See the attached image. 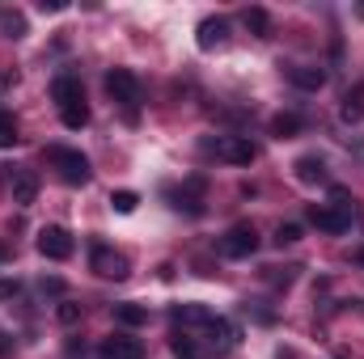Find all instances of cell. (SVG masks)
I'll return each instance as SVG.
<instances>
[{"mask_svg":"<svg viewBox=\"0 0 364 359\" xmlns=\"http://www.w3.org/2000/svg\"><path fill=\"white\" fill-rule=\"evenodd\" d=\"M106 93L127 110V118L136 123V106H140V81H136V72L132 68H110L106 72Z\"/></svg>","mask_w":364,"mask_h":359,"instance_id":"cell-1","label":"cell"},{"mask_svg":"<svg viewBox=\"0 0 364 359\" xmlns=\"http://www.w3.org/2000/svg\"><path fill=\"white\" fill-rule=\"evenodd\" d=\"M47 161L60 170V178L68 182V186H85L90 182V161L77 148H47Z\"/></svg>","mask_w":364,"mask_h":359,"instance_id":"cell-2","label":"cell"},{"mask_svg":"<svg viewBox=\"0 0 364 359\" xmlns=\"http://www.w3.org/2000/svg\"><path fill=\"white\" fill-rule=\"evenodd\" d=\"M208 153H216V157L229 161V165H250V161H255V144H250L246 136H216V140L208 144Z\"/></svg>","mask_w":364,"mask_h":359,"instance_id":"cell-3","label":"cell"},{"mask_svg":"<svg viewBox=\"0 0 364 359\" xmlns=\"http://www.w3.org/2000/svg\"><path fill=\"white\" fill-rule=\"evenodd\" d=\"M38 254L51 258V263H68V258H73V237H68V228H60V224L38 228Z\"/></svg>","mask_w":364,"mask_h":359,"instance_id":"cell-4","label":"cell"},{"mask_svg":"<svg viewBox=\"0 0 364 359\" xmlns=\"http://www.w3.org/2000/svg\"><path fill=\"white\" fill-rule=\"evenodd\" d=\"M255 250H259L255 224H233V228L220 237V254H225V258H250Z\"/></svg>","mask_w":364,"mask_h":359,"instance_id":"cell-5","label":"cell"},{"mask_svg":"<svg viewBox=\"0 0 364 359\" xmlns=\"http://www.w3.org/2000/svg\"><path fill=\"white\" fill-rule=\"evenodd\" d=\"M203 334H208V355H225V351H233V347L242 343L237 326L225 321V317H212V321L203 326Z\"/></svg>","mask_w":364,"mask_h":359,"instance_id":"cell-6","label":"cell"},{"mask_svg":"<svg viewBox=\"0 0 364 359\" xmlns=\"http://www.w3.org/2000/svg\"><path fill=\"white\" fill-rule=\"evenodd\" d=\"M90 267L102 275V279H127L132 275V263L119 254V250H110V245H97L90 254Z\"/></svg>","mask_w":364,"mask_h":359,"instance_id":"cell-7","label":"cell"},{"mask_svg":"<svg viewBox=\"0 0 364 359\" xmlns=\"http://www.w3.org/2000/svg\"><path fill=\"white\" fill-rule=\"evenodd\" d=\"M97 359H144V343L127 338V334H110V338H102Z\"/></svg>","mask_w":364,"mask_h":359,"instance_id":"cell-8","label":"cell"},{"mask_svg":"<svg viewBox=\"0 0 364 359\" xmlns=\"http://www.w3.org/2000/svg\"><path fill=\"white\" fill-rule=\"evenodd\" d=\"M309 224L318 228V233H348V224H352V216L343 211V207H309Z\"/></svg>","mask_w":364,"mask_h":359,"instance_id":"cell-9","label":"cell"},{"mask_svg":"<svg viewBox=\"0 0 364 359\" xmlns=\"http://www.w3.org/2000/svg\"><path fill=\"white\" fill-rule=\"evenodd\" d=\"M195 43H199L203 51L225 47V43H229V21H225V17H203L199 30H195Z\"/></svg>","mask_w":364,"mask_h":359,"instance_id":"cell-10","label":"cell"},{"mask_svg":"<svg viewBox=\"0 0 364 359\" xmlns=\"http://www.w3.org/2000/svg\"><path fill=\"white\" fill-rule=\"evenodd\" d=\"M34 199H38V174L34 170H13V203L30 207Z\"/></svg>","mask_w":364,"mask_h":359,"instance_id":"cell-11","label":"cell"},{"mask_svg":"<svg viewBox=\"0 0 364 359\" xmlns=\"http://www.w3.org/2000/svg\"><path fill=\"white\" fill-rule=\"evenodd\" d=\"M288 81L305 93H318L326 85V72H322V68H309V64H296V68H288Z\"/></svg>","mask_w":364,"mask_h":359,"instance_id":"cell-12","label":"cell"},{"mask_svg":"<svg viewBox=\"0 0 364 359\" xmlns=\"http://www.w3.org/2000/svg\"><path fill=\"white\" fill-rule=\"evenodd\" d=\"M51 97H55V106H73V101H85V89H81L77 77H55L51 81Z\"/></svg>","mask_w":364,"mask_h":359,"instance_id":"cell-13","label":"cell"},{"mask_svg":"<svg viewBox=\"0 0 364 359\" xmlns=\"http://www.w3.org/2000/svg\"><path fill=\"white\" fill-rule=\"evenodd\" d=\"M170 351L178 359H208V347H203L195 334H186V330H178V334L170 338Z\"/></svg>","mask_w":364,"mask_h":359,"instance_id":"cell-14","label":"cell"},{"mask_svg":"<svg viewBox=\"0 0 364 359\" xmlns=\"http://www.w3.org/2000/svg\"><path fill=\"white\" fill-rule=\"evenodd\" d=\"M199 190H203V182L195 178V182H186V190H170V199H174V207H186L191 216H199L203 211V203H199Z\"/></svg>","mask_w":364,"mask_h":359,"instance_id":"cell-15","label":"cell"},{"mask_svg":"<svg viewBox=\"0 0 364 359\" xmlns=\"http://www.w3.org/2000/svg\"><path fill=\"white\" fill-rule=\"evenodd\" d=\"M292 170H296V182H305V186H314V182H326V165H322L318 157H301Z\"/></svg>","mask_w":364,"mask_h":359,"instance_id":"cell-16","label":"cell"},{"mask_svg":"<svg viewBox=\"0 0 364 359\" xmlns=\"http://www.w3.org/2000/svg\"><path fill=\"white\" fill-rule=\"evenodd\" d=\"M242 26H246L255 38H267V34H272V17H267V9H246V13H242Z\"/></svg>","mask_w":364,"mask_h":359,"instance_id":"cell-17","label":"cell"},{"mask_svg":"<svg viewBox=\"0 0 364 359\" xmlns=\"http://www.w3.org/2000/svg\"><path fill=\"white\" fill-rule=\"evenodd\" d=\"M60 118H64V127H68V131H81V127L90 123V106H85V101H73V106H60Z\"/></svg>","mask_w":364,"mask_h":359,"instance_id":"cell-18","label":"cell"},{"mask_svg":"<svg viewBox=\"0 0 364 359\" xmlns=\"http://www.w3.org/2000/svg\"><path fill=\"white\" fill-rule=\"evenodd\" d=\"M174 317H178L182 326H208V321H212V313H208L203 304H178Z\"/></svg>","mask_w":364,"mask_h":359,"instance_id":"cell-19","label":"cell"},{"mask_svg":"<svg viewBox=\"0 0 364 359\" xmlns=\"http://www.w3.org/2000/svg\"><path fill=\"white\" fill-rule=\"evenodd\" d=\"M114 321H123V326H144L149 321V309H140V304H114Z\"/></svg>","mask_w":364,"mask_h":359,"instance_id":"cell-20","label":"cell"},{"mask_svg":"<svg viewBox=\"0 0 364 359\" xmlns=\"http://www.w3.org/2000/svg\"><path fill=\"white\" fill-rule=\"evenodd\" d=\"M0 34H4V38H26V17L13 13V9H4V13H0Z\"/></svg>","mask_w":364,"mask_h":359,"instance_id":"cell-21","label":"cell"},{"mask_svg":"<svg viewBox=\"0 0 364 359\" xmlns=\"http://www.w3.org/2000/svg\"><path fill=\"white\" fill-rule=\"evenodd\" d=\"M110 207H114L119 216H132V211L140 207V194H136V190H114V194H110Z\"/></svg>","mask_w":364,"mask_h":359,"instance_id":"cell-22","label":"cell"},{"mask_svg":"<svg viewBox=\"0 0 364 359\" xmlns=\"http://www.w3.org/2000/svg\"><path fill=\"white\" fill-rule=\"evenodd\" d=\"M272 131L279 136V140H288V136H296V131H301V118H296V114H275Z\"/></svg>","mask_w":364,"mask_h":359,"instance_id":"cell-23","label":"cell"},{"mask_svg":"<svg viewBox=\"0 0 364 359\" xmlns=\"http://www.w3.org/2000/svg\"><path fill=\"white\" fill-rule=\"evenodd\" d=\"M339 118H343V123H360V118H364V101H360V93H356V97H352V93L343 97V106H339Z\"/></svg>","mask_w":364,"mask_h":359,"instance_id":"cell-24","label":"cell"},{"mask_svg":"<svg viewBox=\"0 0 364 359\" xmlns=\"http://www.w3.org/2000/svg\"><path fill=\"white\" fill-rule=\"evenodd\" d=\"M55 321H60V326H77V321H81V304H77V300H64V304L55 309Z\"/></svg>","mask_w":364,"mask_h":359,"instance_id":"cell-25","label":"cell"},{"mask_svg":"<svg viewBox=\"0 0 364 359\" xmlns=\"http://www.w3.org/2000/svg\"><path fill=\"white\" fill-rule=\"evenodd\" d=\"M13 144H17V123H13V114L0 110V148H13Z\"/></svg>","mask_w":364,"mask_h":359,"instance_id":"cell-26","label":"cell"},{"mask_svg":"<svg viewBox=\"0 0 364 359\" xmlns=\"http://www.w3.org/2000/svg\"><path fill=\"white\" fill-rule=\"evenodd\" d=\"M301 241V224H279L275 228V245L284 250V245H296Z\"/></svg>","mask_w":364,"mask_h":359,"instance_id":"cell-27","label":"cell"},{"mask_svg":"<svg viewBox=\"0 0 364 359\" xmlns=\"http://www.w3.org/2000/svg\"><path fill=\"white\" fill-rule=\"evenodd\" d=\"M17 296V279H0V300H13Z\"/></svg>","mask_w":364,"mask_h":359,"instance_id":"cell-28","label":"cell"},{"mask_svg":"<svg viewBox=\"0 0 364 359\" xmlns=\"http://www.w3.org/2000/svg\"><path fill=\"white\" fill-rule=\"evenodd\" d=\"M38 9H43V13H60V9H64V0H38Z\"/></svg>","mask_w":364,"mask_h":359,"instance_id":"cell-29","label":"cell"},{"mask_svg":"<svg viewBox=\"0 0 364 359\" xmlns=\"http://www.w3.org/2000/svg\"><path fill=\"white\" fill-rule=\"evenodd\" d=\"M0 355H9V338H4V330H0Z\"/></svg>","mask_w":364,"mask_h":359,"instance_id":"cell-30","label":"cell"},{"mask_svg":"<svg viewBox=\"0 0 364 359\" xmlns=\"http://www.w3.org/2000/svg\"><path fill=\"white\" fill-rule=\"evenodd\" d=\"M356 263H360V267H364V245H360V250H356Z\"/></svg>","mask_w":364,"mask_h":359,"instance_id":"cell-31","label":"cell"}]
</instances>
